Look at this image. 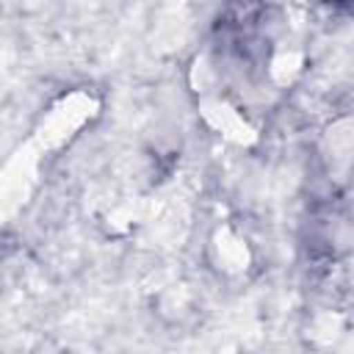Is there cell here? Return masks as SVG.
Here are the masks:
<instances>
[{
	"instance_id": "1",
	"label": "cell",
	"mask_w": 354,
	"mask_h": 354,
	"mask_svg": "<svg viewBox=\"0 0 354 354\" xmlns=\"http://www.w3.org/2000/svg\"><path fill=\"white\" fill-rule=\"evenodd\" d=\"M97 108H100V102H97V97H94L91 91H83V88L69 91V94H64V97L47 111V116H44L41 124H39L36 138L41 141L44 149H58V147H64L69 138H75L86 122L94 119Z\"/></svg>"
},
{
	"instance_id": "2",
	"label": "cell",
	"mask_w": 354,
	"mask_h": 354,
	"mask_svg": "<svg viewBox=\"0 0 354 354\" xmlns=\"http://www.w3.org/2000/svg\"><path fill=\"white\" fill-rule=\"evenodd\" d=\"M199 113L207 122V127H213L218 136H224L227 141H232L238 147H249L257 138L254 127L243 119V113L221 97H205L199 105Z\"/></svg>"
},
{
	"instance_id": "3",
	"label": "cell",
	"mask_w": 354,
	"mask_h": 354,
	"mask_svg": "<svg viewBox=\"0 0 354 354\" xmlns=\"http://www.w3.org/2000/svg\"><path fill=\"white\" fill-rule=\"evenodd\" d=\"M210 249H213L216 266H218L221 271H227V274H241V271H246L249 263H252V254H249L246 241H243L235 230H230V227L216 230Z\"/></svg>"
},
{
	"instance_id": "4",
	"label": "cell",
	"mask_w": 354,
	"mask_h": 354,
	"mask_svg": "<svg viewBox=\"0 0 354 354\" xmlns=\"http://www.w3.org/2000/svg\"><path fill=\"white\" fill-rule=\"evenodd\" d=\"M36 174V155L30 152H17L8 163L6 171L0 177V191H3V202H25L30 183Z\"/></svg>"
},
{
	"instance_id": "5",
	"label": "cell",
	"mask_w": 354,
	"mask_h": 354,
	"mask_svg": "<svg viewBox=\"0 0 354 354\" xmlns=\"http://www.w3.org/2000/svg\"><path fill=\"white\" fill-rule=\"evenodd\" d=\"M301 66H304V55L293 47H282L271 55V64H268V75L277 86H288L293 83L299 75H301Z\"/></svg>"
},
{
	"instance_id": "6",
	"label": "cell",
	"mask_w": 354,
	"mask_h": 354,
	"mask_svg": "<svg viewBox=\"0 0 354 354\" xmlns=\"http://www.w3.org/2000/svg\"><path fill=\"white\" fill-rule=\"evenodd\" d=\"M191 83L196 91L207 94L210 91V83H213V69L205 64V58H196L194 61V69H191Z\"/></svg>"
}]
</instances>
